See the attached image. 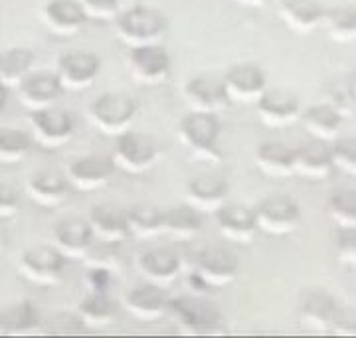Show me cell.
Here are the masks:
<instances>
[{
  "label": "cell",
  "instance_id": "cell-1",
  "mask_svg": "<svg viewBox=\"0 0 356 338\" xmlns=\"http://www.w3.org/2000/svg\"><path fill=\"white\" fill-rule=\"evenodd\" d=\"M220 123L216 115L191 111L178 127V138L182 147L188 150L192 161L202 164L222 163V150L218 147Z\"/></svg>",
  "mask_w": 356,
  "mask_h": 338
},
{
  "label": "cell",
  "instance_id": "cell-2",
  "mask_svg": "<svg viewBox=\"0 0 356 338\" xmlns=\"http://www.w3.org/2000/svg\"><path fill=\"white\" fill-rule=\"evenodd\" d=\"M168 313L177 319L180 328L188 335L210 337L226 332L222 311L212 300H206L198 295H182L177 299H168Z\"/></svg>",
  "mask_w": 356,
  "mask_h": 338
},
{
  "label": "cell",
  "instance_id": "cell-3",
  "mask_svg": "<svg viewBox=\"0 0 356 338\" xmlns=\"http://www.w3.org/2000/svg\"><path fill=\"white\" fill-rule=\"evenodd\" d=\"M113 22L117 36L129 50L161 44L166 32L165 16L149 6H135L131 10L119 13Z\"/></svg>",
  "mask_w": 356,
  "mask_h": 338
},
{
  "label": "cell",
  "instance_id": "cell-4",
  "mask_svg": "<svg viewBox=\"0 0 356 338\" xmlns=\"http://www.w3.org/2000/svg\"><path fill=\"white\" fill-rule=\"evenodd\" d=\"M115 138L117 140H115L111 161H113L115 168L123 170L125 175H145L159 161V149L147 135L125 131L123 135Z\"/></svg>",
  "mask_w": 356,
  "mask_h": 338
},
{
  "label": "cell",
  "instance_id": "cell-5",
  "mask_svg": "<svg viewBox=\"0 0 356 338\" xmlns=\"http://www.w3.org/2000/svg\"><path fill=\"white\" fill-rule=\"evenodd\" d=\"M30 121V138L40 149L58 150L74 138V121L72 117L56 105L28 113Z\"/></svg>",
  "mask_w": 356,
  "mask_h": 338
},
{
  "label": "cell",
  "instance_id": "cell-6",
  "mask_svg": "<svg viewBox=\"0 0 356 338\" xmlns=\"http://www.w3.org/2000/svg\"><path fill=\"white\" fill-rule=\"evenodd\" d=\"M135 113H137V105L129 95L109 91L93 101L89 115H91L93 125L102 133L109 137H119L129 131V127L135 119Z\"/></svg>",
  "mask_w": 356,
  "mask_h": 338
},
{
  "label": "cell",
  "instance_id": "cell-7",
  "mask_svg": "<svg viewBox=\"0 0 356 338\" xmlns=\"http://www.w3.org/2000/svg\"><path fill=\"white\" fill-rule=\"evenodd\" d=\"M255 225L257 232H264L267 236H275V238H283L295 232L299 224H301V210L297 206V202L283 196V194H275L269 196L266 200L259 202V206L254 210Z\"/></svg>",
  "mask_w": 356,
  "mask_h": 338
},
{
  "label": "cell",
  "instance_id": "cell-8",
  "mask_svg": "<svg viewBox=\"0 0 356 338\" xmlns=\"http://www.w3.org/2000/svg\"><path fill=\"white\" fill-rule=\"evenodd\" d=\"M65 257L54 246H36L22 253L20 273L38 287H56L64 277Z\"/></svg>",
  "mask_w": 356,
  "mask_h": 338
},
{
  "label": "cell",
  "instance_id": "cell-9",
  "mask_svg": "<svg viewBox=\"0 0 356 338\" xmlns=\"http://www.w3.org/2000/svg\"><path fill=\"white\" fill-rule=\"evenodd\" d=\"M238 269H240V261L236 253L220 246H210L198 253L194 275L202 281L206 289H222L228 287L236 279Z\"/></svg>",
  "mask_w": 356,
  "mask_h": 338
},
{
  "label": "cell",
  "instance_id": "cell-10",
  "mask_svg": "<svg viewBox=\"0 0 356 338\" xmlns=\"http://www.w3.org/2000/svg\"><path fill=\"white\" fill-rule=\"evenodd\" d=\"M229 105H252L267 89L266 74L255 63H236L222 77Z\"/></svg>",
  "mask_w": 356,
  "mask_h": 338
},
{
  "label": "cell",
  "instance_id": "cell-11",
  "mask_svg": "<svg viewBox=\"0 0 356 338\" xmlns=\"http://www.w3.org/2000/svg\"><path fill=\"white\" fill-rule=\"evenodd\" d=\"M129 72L140 86H161L170 75V56L161 44L131 48Z\"/></svg>",
  "mask_w": 356,
  "mask_h": 338
},
{
  "label": "cell",
  "instance_id": "cell-12",
  "mask_svg": "<svg viewBox=\"0 0 356 338\" xmlns=\"http://www.w3.org/2000/svg\"><path fill=\"white\" fill-rule=\"evenodd\" d=\"M115 164L111 156L103 154H89L81 156L67 168V182L72 190L77 192H97L102 188L109 186L115 176Z\"/></svg>",
  "mask_w": 356,
  "mask_h": 338
},
{
  "label": "cell",
  "instance_id": "cell-13",
  "mask_svg": "<svg viewBox=\"0 0 356 338\" xmlns=\"http://www.w3.org/2000/svg\"><path fill=\"white\" fill-rule=\"evenodd\" d=\"M255 105L257 117L267 129H287L301 117V103L285 89H266Z\"/></svg>",
  "mask_w": 356,
  "mask_h": 338
},
{
  "label": "cell",
  "instance_id": "cell-14",
  "mask_svg": "<svg viewBox=\"0 0 356 338\" xmlns=\"http://www.w3.org/2000/svg\"><path fill=\"white\" fill-rule=\"evenodd\" d=\"M102 62L95 54L74 50L62 54L56 77L64 91H83L93 86Z\"/></svg>",
  "mask_w": 356,
  "mask_h": 338
},
{
  "label": "cell",
  "instance_id": "cell-15",
  "mask_svg": "<svg viewBox=\"0 0 356 338\" xmlns=\"http://www.w3.org/2000/svg\"><path fill=\"white\" fill-rule=\"evenodd\" d=\"M293 176L305 178L311 182H325L334 175L331 163L329 143L309 140L305 145L293 149Z\"/></svg>",
  "mask_w": 356,
  "mask_h": 338
},
{
  "label": "cell",
  "instance_id": "cell-16",
  "mask_svg": "<svg viewBox=\"0 0 356 338\" xmlns=\"http://www.w3.org/2000/svg\"><path fill=\"white\" fill-rule=\"evenodd\" d=\"M123 307L131 319L139 323H156L168 313L166 289L156 287L153 283H143L131 289L123 297Z\"/></svg>",
  "mask_w": 356,
  "mask_h": 338
},
{
  "label": "cell",
  "instance_id": "cell-17",
  "mask_svg": "<svg viewBox=\"0 0 356 338\" xmlns=\"http://www.w3.org/2000/svg\"><path fill=\"white\" fill-rule=\"evenodd\" d=\"M218 232L234 243L250 246L257 236L254 210L242 204H224L216 214Z\"/></svg>",
  "mask_w": 356,
  "mask_h": 338
},
{
  "label": "cell",
  "instance_id": "cell-18",
  "mask_svg": "<svg viewBox=\"0 0 356 338\" xmlns=\"http://www.w3.org/2000/svg\"><path fill=\"white\" fill-rule=\"evenodd\" d=\"M88 224L91 227V234H93L95 241L119 246L125 239H129L127 212L115 204H109V202L91 208Z\"/></svg>",
  "mask_w": 356,
  "mask_h": 338
},
{
  "label": "cell",
  "instance_id": "cell-19",
  "mask_svg": "<svg viewBox=\"0 0 356 338\" xmlns=\"http://www.w3.org/2000/svg\"><path fill=\"white\" fill-rule=\"evenodd\" d=\"M184 99L194 113H210V115H218L229 105L222 79L206 77V75L192 77L184 86Z\"/></svg>",
  "mask_w": 356,
  "mask_h": 338
},
{
  "label": "cell",
  "instance_id": "cell-20",
  "mask_svg": "<svg viewBox=\"0 0 356 338\" xmlns=\"http://www.w3.org/2000/svg\"><path fill=\"white\" fill-rule=\"evenodd\" d=\"M228 200V182L214 175L194 178L186 186V204L198 214H216Z\"/></svg>",
  "mask_w": 356,
  "mask_h": 338
},
{
  "label": "cell",
  "instance_id": "cell-21",
  "mask_svg": "<svg viewBox=\"0 0 356 338\" xmlns=\"http://www.w3.org/2000/svg\"><path fill=\"white\" fill-rule=\"evenodd\" d=\"M91 243L93 234L83 218H67L54 225V248L65 259H83Z\"/></svg>",
  "mask_w": 356,
  "mask_h": 338
},
{
  "label": "cell",
  "instance_id": "cell-22",
  "mask_svg": "<svg viewBox=\"0 0 356 338\" xmlns=\"http://www.w3.org/2000/svg\"><path fill=\"white\" fill-rule=\"evenodd\" d=\"M339 305L329 293L311 289L301 297L299 303V321L301 325L315 332H331Z\"/></svg>",
  "mask_w": 356,
  "mask_h": 338
},
{
  "label": "cell",
  "instance_id": "cell-23",
  "mask_svg": "<svg viewBox=\"0 0 356 338\" xmlns=\"http://www.w3.org/2000/svg\"><path fill=\"white\" fill-rule=\"evenodd\" d=\"M325 8L317 0H281L280 18L295 34H315L325 22Z\"/></svg>",
  "mask_w": 356,
  "mask_h": 338
},
{
  "label": "cell",
  "instance_id": "cell-24",
  "mask_svg": "<svg viewBox=\"0 0 356 338\" xmlns=\"http://www.w3.org/2000/svg\"><path fill=\"white\" fill-rule=\"evenodd\" d=\"M64 89L60 86L56 74H30L24 81L18 86V99L22 105L28 107L30 111H38L56 105L58 99L62 97Z\"/></svg>",
  "mask_w": 356,
  "mask_h": 338
},
{
  "label": "cell",
  "instance_id": "cell-25",
  "mask_svg": "<svg viewBox=\"0 0 356 338\" xmlns=\"http://www.w3.org/2000/svg\"><path fill=\"white\" fill-rule=\"evenodd\" d=\"M26 192L36 206L46 208V210H56L67 202L72 194V186L64 176L44 170V172L30 176L26 184Z\"/></svg>",
  "mask_w": 356,
  "mask_h": 338
},
{
  "label": "cell",
  "instance_id": "cell-26",
  "mask_svg": "<svg viewBox=\"0 0 356 338\" xmlns=\"http://www.w3.org/2000/svg\"><path fill=\"white\" fill-rule=\"evenodd\" d=\"M139 273L147 283L170 287L180 275V259L168 250H151L139 257Z\"/></svg>",
  "mask_w": 356,
  "mask_h": 338
},
{
  "label": "cell",
  "instance_id": "cell-27",
  "mask_svg": "<svg viewBox=\"0 0 356 338\" xmlns=\"http://www.w3.org/2000/svg\"><path fill=\"white\" fill-rule=\"evenodd\" d=\"M44 22L56 38H74L86 24L77 0H51L44 10Z\"/></svg>",
  "mask_w": 356,
  "mask_h": 338
},
{
  "label": "cell",
  "instance_id": "cell-28",
  "mask_svg": "<svg viewBox=\"0 0 356 338\" xmlns=\"http://www.w3.org/2000/svg\"><path fill=\"white\" fill-rule=\"evenodd\" d=\"M200 227H202L200 214L192 210L188 204H182L161 214V234L175 241H191L198 236Z\"/></svg>",
  "mask_w": 356,
  "mask_h": 338
},
{
  "label": "cell",
  "instance_id": "cell-29",
  "mask_svg": "<svg viewBox=\"0 0 356 338\" xmlns=\"http://www.w3.org/2000/svg\"><path fill=\"white\" fill-rule=\"evenodd\" d=\"M299 121L303 123L307 133L317 140L331 143L332 138L339 137L343 117L332 109L331 105H313L307 111H301Z\"/></svg>",
  "mask_w": 356,
  "mask_h": 338
},
{
  "label": "cell",
  "instance_id": "cell-30",
  "mask_svg": "<svg viewBox=\"0 0 356 338\" xmlns=\"http://www.w3.org/2000/svg\"><path fill=\"white\" fill-rule=\"evenodd\" d=\"M293 149L283 143H264L255 152L257 168L275 180H285L293 176Z\"/></svg>",
  "mask_w": 356,
  "mask_h": 338
},
{
  "label": "cell",
  "instance_id": "cell-31",
  "mask_svg": "<svg viewBox=\"0 0 356 338\" xmlns=\"http://www.w3.org/2000/svg\"><path fill=\"white\" fill-rule=\"evenodd\" d=\"M38 325V309L28 300L0 309V335H28Z\"/></svg>",
  "mask_w": 356,
  "mask_h": 338
},
{
  "label": "cell",
  "instance_id": "cell-32",
  "mask_svg": "<svg viewBox=\"0 0 356 338\" xmlns=\"http://www.w3.org/2000/svg\"><path fill=\"white\" fill-rule=\"evenodd\" d=\"M34 54L26 48H13L0 56V83L4 88H18L30 75Z\"/></svg>",
  "mask_w": 356,
  "mask_h": 338
},
{
  "label": "cell",
  "instance_id": "cell-33",
  "mask_svg": "<svg viewBox=\"0 0 356 338\" xmlns=\"http://www.w3.org/2000/svg\"><path fill=\"white\" fill-rule=\"evenodd\" d=\"M77 316L86 326L103 328L115 321V303L105 293H93L89 291L86 299L77 307Z\"/></svg>",
  "mask_w": 356,
  "mask_h": 338
},
{
  "label": "cell",
  "instance_id": "cell-34",
  "mask_svg": "<svg viewBox=\"0 0 356 338\" xmlns=\"http://www.w3.org/2000/svg\"><path fill=\"white\" fill-rule=\"evenodd\" d=\"M161 210L149 204H140L127 210L129 238L151 239L161 236Z\"/></svg>",
  "mask_w": 356,
  "mask_h": 338
},
{
  "label": "cell",
  "instance_id": "cell-35",
  "mask_svg": "<svg viewBox=\"0 0 356 338\" xmlns=\"http://www.w3.org/2000/svg\"><path fill=\"white\" fill-rule=\"evenodd\" d=\"M327 214L339 230L356 227V192L350 188L334 190L327 202Z\"/></svg>",
  "mask_w": 356,
  "mask_h": 338
},
{
  "label": "cell",
  "instance_id": "cell-36",
  "mask_svg": "<svg viewBox=\"0 0 356 338\" xmlns=\"http://www.w3.org/2000/svg\"><path fill=\"white\" fill-rule=\"evenodd\" d=\"M329 28V36L337 44H350L356 38V10L355 6L346 4L325 13V22Z\"/></svg>",
  "mask_w": 356,
  "mask_h": 338
},
{
  "label": "cell",
  "instance_id": "cell-37",
  "mask_svg": "<svg viewBox=\"0 0 356 338\" xmlns=\"http://www.w3.org/2000/svg\"><path fill=\"white\" fill-rule=\"evenodd\" d=\"M32 149V138L24 131L0 127V164H18Z\"/></svg>",
  "mask_w": 356,
  "mask_h": 338
},
{
  "label": "cell",
  "instance_id": "cell-38",
  "mask_svg": "<svg viewBox=\"0 0 356 338\" xmlns=\"http://www.w3.org/2000/svg\"><path fill=\"white\" fill-rule=\"evenodd\" d=\"M331 163L334 172H343L346 176L356 175V140L350 137L332 138L329 143Z\"/></svg>",
  "mask_w": 356,
  "mask_h": 338
},
{
  "label": "cell",
  "instance_id": "cell-39",
  "mask_svg": "<svg viewBox=\"0 0 356 338\" xmlns=\"http://www.w3.org/2000/svg\"><path fill=\"white\" fill-rule=\"evenodd\" d=\"M83 261H86L88 267H102V269H107V271L113 273L121 267V255L117 251V246L93 239L88 253L83 255Z\"/></svg>",
  "mask_w": 356,
  "mask_h": 338
},
{
  "label": "cell",
  "instance_id": "cell-40",
  "mask_svg": "<svg viewBox=\"0 0 356 338\" xmlns=\"http://www.w3.org/2000/svg\"><path fill=\"white\" fill-rule=\"evenodd\" d=\"M86 325L81 323V319L77 313H56L42 325V332L48 337H74L81 335Z\"/></svg>",
  "mask_w": 356,
  "mask_h": 338
},
{
  "label": "cell",
  "instance_id": "cell-41",
  "mask_svg": "<svg viewBox=\"0 0 356 338\" xmlns=\"http://www.w3.org/2000/svg\"><path fill=\"white\" fill-rule=\"evenodd\" d=\"M327 105H331L332 109L339 113L343 119L355 117V86H350V83H346V81L332 83V88L329 89V103H327Z\"/></svg>",
  "mask_w": 356,
  "mask_h": 338
},
{
  "label": "cell",
  "instance_id": "cell-42",
  "mask_svg": "<svg viewBox=\"0 0 356 338\" xmlns=\"http://www.w3.org/2000/svg\"><path fill=\"white\" fill-rule=\"evenodd\" d=\"M86 20L93 22H113L119 16V0H77Z\"/></svg>",
  "mask_w": 356,
  "mask_h": 338
},
{
  "label": "cell",
  "instance_id": "cell-43",
  "mask_svg": "<svg viewBox=\"0 0 356 338\" xmlns=\"http://www.w3.org/2000/svg\"><path fill=\"white\" fill-rule=\"evenodd\" d=\"M18 210H20V194H18V190L13 184L0 180V220L13 218V216L18 214Z\"/></svg>",
  "mask_w": 356,
  "mask_h": 338
},
{
  "label": "cell",
  "instance_id": "cell-44",
  "mask_svg": "<svg viewBox=\"0 0 356 338\" xmlns=\"http://www.w3.org/2000/svg\"><path fill=\"white\" fill-rule=\"evenodd\" d=\"M337 257L344 265H353L356 263V232L355 227L350 230H341V236L337 241Z\"/></svg>",
  "mask_w": 356,
  "mask_h": 338
},
{
  "label": "cell",
  "instance_id": "cell-45",
  "mask_svg": "<svg viewBox=\"0 0 356 338\" xmlns=\"http://www.w3.org/2000/svg\"><path fill=\"white\" fill-rule=\"evenodd\" d=\"M111 271H107V269H102V267H88V285L89 291H93V293H105L107 287H109V281H111Z\"/></svg>",
  "mask_w": 356,
  "mask_h": 338
},
{
  "label": "cell",
  "instance_id": "cell-46",
  "mask_svg": "<svg viewBox=\"0 0 356 338\" xmlns=\"http://www.w3.org/2000/svg\"><path fill=\"white\" fill-rule=\"evenodd\" d=\"M331 332L334 335H343V337H355L356 335V325H355V313L350 311H343L339 307V313L334 316V323H332Z\"/></svg>",
  "mask_w": 356,
  "mask_h": 338
},
{
  "label": "cell",
  "instance_id": "cell-47",
  "mask_svg": "<svg viewBox=\"0 0 356 338\" xmlns=\"http://www.w3.org/2000/svg\"><path fill=\"white\" fill-rule=\"evenodd\" d=\"M234 2H238L242 6H250V8H261L267 0H234Z\"/></svg>",
  "mask_w": 356,
  "mask_h": 338
},
{
  "label": "cell",
  "instance_id": "cell-48",
  "mask_svg": "<svg viewBox=\"0 0 356 338\" xmlns=\"http://www.w3.org/2000/svg\"><path fill=\"white\" fill-rule=\"evenodd\" d=\"M6 97H8V95H6V88L0 83V115L6 109Z\"/></svg>",
  "mask_w": 356,
  "mask_h": 338
}]
</instances>
